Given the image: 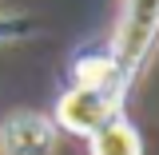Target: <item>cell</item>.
Returning <instances> with one entry per match:
<instances>
[{"instance_id": "obj_1", "label": "cell", "mask_w": 159, "mask_h": 155, "mask_svg": "<svg viewBox=\"0 0 159 155\" xmlns=\"http://www.w3.org/2000/svg\"><path fill=\"white\" fill-rule=\"evenodd\" d=\"M155 40H159V0H123V16H119L116 40L107 48L116 68H119L123 88H131V80L147 64Z\"/></svg>"}, {"instance_id": "obj_2", "label": "cell", "mask_w": 159, "mask_h": 155, "mask_svg": "<svg viewBox=\"0 0 159 155\" xmlns=\"http://www.w3.org/2000/svg\"><path fill=\"white\" fill-rule=\"evenodd\" d=\"M111 116H119V99L111 92H99V88H68L56 103V123L60 131H72V135H96L99 127Z\"/></svg>"}, {"instance_id": "obj_3", "label": "cell", "mask_w": 159, "mask_h": 155, "mask_svg": "<svg viewBox=\"0 0 159 155\" xmlns=\"http://www.w3.org/2000/svg\"><path fill=\"white\" fill-rule=\"evenodd\" d=\"M60 127L40 112H12L0 119V155H56Z\"/></svg>"}, {"instance_id": "obj_4", "label": "cell", "mask_w": 159, "mask_h": 155, "mask_svg": "<svg viewBox=\"0 0 159 155\" xmlns=\"http://www.w3.org/2000/svg\"><path fill=\"white\" fill-rule=\"evenodd\" d=\"M72 84L76 88H99V92H111V96L123 103V80H119V68L111 52H84V56L72 64Z\"/></svg>"}, {"instance_id": "obj_5", "label": "cell", "mask_w": 159, "mask_h": 155, "mask_svg": "<svg viewBox=\"0 0 159 155\" xmlns=\"http://www.w3.org/2000/svg\"><path fill=\"white\" fill-rule=\"evenodd\" d=\"M88 155H143V135L131 119L111 116L96 135H88Z\"/></svg>"}]
</instances>
